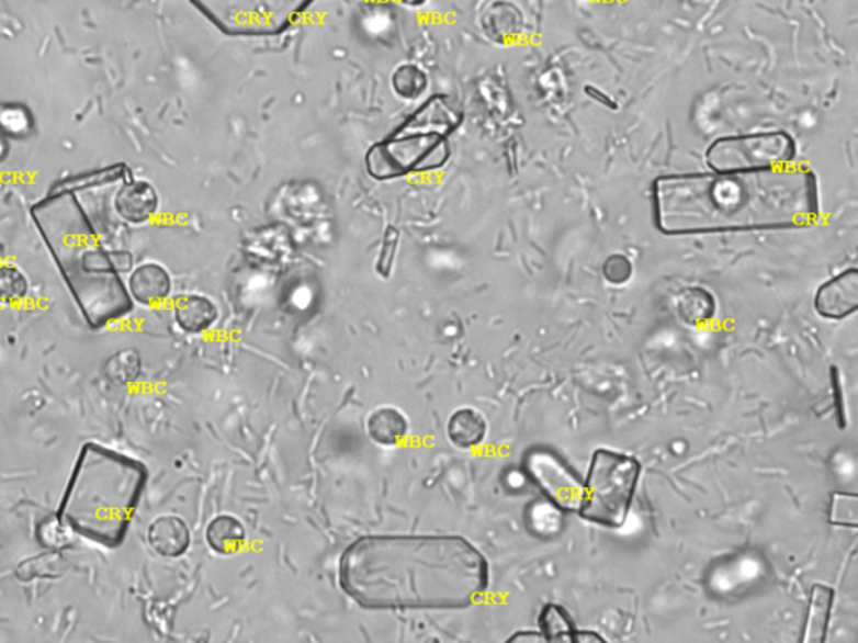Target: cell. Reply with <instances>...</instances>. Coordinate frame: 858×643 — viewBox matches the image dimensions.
Segmentation results:
<instances>
[{"label":"cell","mask_w":858,"mask_h":643,"mask_svg":"<svg viewBox=\"0 0 858 643\" xmlns=\"http://www.w3.org/2000/svg\"><path fill=\"white\" fill-rule=\"evenodd\" d=\"M339 585L368 610H460L486 594L489 566L458 534H371L342 553Z\"/></svg>","instance_id":"cell-1"},{"label":"cell","mask_w":858,"mask_h":643,"mask_svg":"<svg viewBox=\"0 0 858 643\" xmlns=\"http://www.w3.org/2000/svg\"><path fill=\"white\" fill-rule=\"evenodd\" d=\"M654 219L661 234L793 230L820 215L819 181L805 167L756 173H688L657 178Z\"/></svg>","instance_id":"cell-2"},{"label":"cell","mask_w":858,"mask_h":643,"mask_svg":"<svg viewBox=\"0 0 858 643\" xmlns=\"http://www.w3.org/2000/svg\"><path fill=\"white\" fill-rule=\"evenodd\" d=\"M463 111L447 94H434L396 132L365 155V171L387 181L443 168L451 156L450 138L462 126Z\"/></svg>","instance_id":"cell-3"},{"label":"cell","mask_w":858,"mask_h":643,"mask_svg":"<svg viewBox=\"0 0 858 643\" xmlns=\"http://www.w3.org/2000/svg\"><path fill=\"white\" fill-rule=\"evenodd\" d=\"M641 474V463L634 456L612 449H597L584 483V498L578 509L582 520L612 530L624 527Z\"/></svg>","instance_id":"cell-4"},{"label":"cell","mask_w":858,"mask_h":643,"mask_svg":"<svg viewBox=\"0 0 858 643\" xmlns=\"http://www.w3.org/2000/svg\"><path fill=\"white\" fill-rule=\"evenodd\" d=\"M797 156L793 138L784 132L726 136L711 143L707 165L714 173H756L788 167Z\"/></svg>","instance_id":"cell-5"},{"label":"cell","mask_w":858,"mask_h":643,"mask_svg":"<svg viewBox=\"0 0 858 643\" xmlns=\"http://www.w3.org/2000/svg\"><path fill=\"white\" fill-rule=\"evenodd\" d=\"M314 0H192L218 29L230 34H269L291 25Z\"/></svg>","instance_id":"cell-6"},{"label":"cell","mask_w":858,"mask_h":643,"mask_svg":"<svg viewBox=\"0 0 858 643\" xmlns=\"http://www.w3.org/2000/svg\"><path fill=\"white\" fill-rule=\"evenodd\" d=\"M526 471L555 508L578 512L584 498V483L578 474L557 454L546 449H533L527 454Z\"/></svg>","instance_id":"cell-7"},{"label":"cell","mask_w":858,"mask_h":643,"mask_svg":"<svg viewBox=\"0 0 858 643\" xmlns=\"http://www.w3.org/2000/svg\"><path fill=\"white\" fill-rule=\"evenodd\" d=\"M813 307L826 320H844L858 308V270L848 269L819 286Z\"/></svg>","instance_id":"cell-8"},{"label":"cell","mask_w":858,"mask_h":643,"mask_svg":"<svg viewBox=\"0 0 858 643\" xmlns=\"http://www.w3.org/2000/svg\"><path fill=\"white\" fill-rule=\"evenodd\" d=\"M113 208L123 222L139 227L157 216L160 195L149 181L129 178L117 188Z\"/></svg>","instance_id":"cell-9"},{"label":"cell","mask_w":858,"mask_h":643,"mask_svg":"<svg viewBox=\"0 0 858 643\" xmlns=\"http://www.w3.org/2000/svg\"><path fill=\"white\" fill-rule=\"evenodd\" d=\"M173 282L163 266L145 262L129 272L126 291L132 301L143 307H160L170 298Z\"/></svg>","instance_id":"cell-10"},{"label":"cell","mask_w":858,"mask_h":643,"mask_svg":"<svg viewBox=\"0 0 858 643\" xmlns=\"http://www.w3.org/2000/svg\"><path fill=\"white\" fill-rule=\"evenodd\" d=\"M479 27L486 40L498 46L517 43L526 31V18L522 9L510 0H494L486 5L479 18Z\"/></svg>","instance_id":"cell-11"},{"label":"cell","mask_w":858,"mask_h":643,"mask_svg":"<svg viewBox=\"0 0 858 643\" xmlns=\"http://www.w3.org/2000/svg\"><path fill=\"white\" fill-rule=\"evenodd\" d=\"M148 543L158 555L165 559H178L185 555L192 543L189 527L174 515H163L153 521L148 528Z\"/></svg>","instance_id":"cell-12"},{"label":"cell","mask_w":858,"mask_h":643,"mask_svg":"<svg viewBox=\"0 0 858 643\" xmlns=\"http://www.w3.org/2000/svg\"><path fill=\"white\" fill-rule=\"evenodd\" d=\"M177 326L190 336H199L212 329L217 322L218 308L208 297L203 295H181L173 305Z\"/></svg>","instance_id":"cell-13"},{"label":"cell","mask_w":858,"mask_h":643,"mask_svg":"<svg viewBox=\"0 0 858 643\" xmlns=\"http://www.w3.org/2000/svg\"><path fill=\"white\" fill-rule=\"evenodd\" d=\"M835 590L828 585H813L810 591L809 610L803 623V643H823L828 635L832 610H834Z\"/></svg>","instance_id":"cell-14"},{"label":"cell","mask_w":858,"mask_h":643,"mask_svg":"<svg viewBox=\"0 0 858 643\" xmlns=\"http://www.w3.org/2000/svg\"><path fill=\"white\" fill-rule=\"evenodd\" d=\"M129 178H133L132 170L126 165H111V167L100 168L97 171L65 177L53 184L49 195H76L79 191L94 190V188H103L106 184H121Z\"/></svg>","instance_id":"cell-15"},{"label":"cell","mask_w":858,"mask_h":643,"mask_svg":"<svg viewBox=\"0 0 858 643\" xmlns=\"http://www.w3.org/2000/svg\"><path fill=\"white\" fill-rule=\"evenodd\" d=\"M409 422L402 410L380 407L368 419V435L384 448L402 444L408 438Z\"/></svg>","instance_id":"cell-16"},{"label":"cell","mask_w":858,"mask_h":643,"mask_svg":"<svg viewBox=\"0 0 858 643\" xmlns=\"http://www.w3.org/2000/svg\"><path fill=\"white\" fill-rule=\"evenodd\" d=\"M485 417L478 410L462 407L451 414L447 426V435L450 441L460 449H473L482 444L486 438Z\"/></svg>","instance_id":"cell-17"},{"label":"cell","mask_w":858,"mask_h":643,"mask_svg":"<svg viewBox=\"0 0 858 643\" xmlns=\"http://www.w3.org/2000/svg\"><path fill=\"white\" fill-rule=\"evenodd\" d=\"M676 308L686 326H707L716 314V298L704 286H688L679 292Z\"/></svg>","instance_id":"cell-18"},{"label":"cell","mask_w":858,"mask_h":643,"mask_svg":"<svg viewBox=\"0 0 858 643\" xmlns=\"http://www.w3.org/2000/svg\"><path fill=\"white\" fill-rule=\"evenodd\" d=\"M247 541L244 524L230 515L213 518L206 528V543L218 555H234L244 549Z\"/></svg>","instance_id":"cell-19"},{"label":"cell","mask_w":858,"mask_h":643,"mask_svg":"<svg viewBox=\"0 0 858 643\" xmlns=\"http://www.w3.org/2000/svg\"><path fill=\"white\" fill-rule=\"evenodd\" d=\"M539 630L545 642L574 643L577 627L562 605L546 603L539 616Z\"/></svg>","instance_id":"cell-20"},{"label":"cell","mask_w":858,"mask_h":643,"mask_svg":"<svg viewBox=\"0 0 858 643\" xmlns=\"http://www.w3.org/2000/svg\"><path fill=\"white\" fill-rule=\"evenodd\" d=\"M31 292V282L24 270L14 262H0V307L21 305Z\"/></svg>","instance_id":"cell-21"},{"label":"cell","mask_w":858,"mask_h":643,"mask_svg":"<svg viewBox=\"0 0 858 643\" xmlns=\"http://www.w3.org/2000/svg\"><path fill=\"white\" fill-rule=\"evenodd\" d=\"M142 374V358L135 349L117 350L104 364V377L116 385L133 384Z\"/></svg>","instance_id":"cell-22"},{"label":"cell","mask_w":858,"mask_h":643,"mask_svg":"<svg viewBox=\"0 0 858 643\" xmlns=\"http://www.w3.org/2000/svg\"><path fill=\"white\" fill-rule=\"evenodd\" d=\"M391 88L402 100H419L428 89V76L416 64H403L391 76Z\"/></svg>","instance_id":"cell-23"},{"label":"cell","mask_w":858,"mask_h":643,"mask_svg":"<svg viewBox=\"0 0 858 643\" xmlns=\"http://www.w3.org/2000/svg\"><path fill=\"white\" fill-rule=\"evenodd\" d=\"M828 521L834 527H858V496L855 493L837 492L831 496Z\"/></svg>","instance_id":"cell-24"},{"label":"cell","mask_w":858,"mask_h":643,"mask_svg":"<svg viewBox=\"0 0 858 643\" xmlns=\"http://www.w3.org/2000/svg\"><path fill=\"white\" fill-rule=\"evenodd\" d=\"M34 120L31 111L18 104L0 108V133L11 138H25L33 132Z\"/></svg>","instance_id":"cell-25"},{"label":"cell","mask_w":858,"mask_h":643,"mask_svg":"<svg viewBox=\"0 0 858 643\" xmlns=\"http://www.w3.org/2000/svg\"><path fill=\"white\" fill-rule=\"evenodd\" d=\"M632 272L634 269H632L631 260L621 253L610 255L602 266L603 279L612 285H624L631 280Z\"/></svg>","instance_id":"cell-26"},{"label":"cell","mask_w":858,"mask_h":643,"mask_svg":"<svg viewBox=\"0 0 858 643\" xmlns=\"http://www.w3.org/2000/svg\"><path fill=\"white\" fill-rule=\"evenodd\" d=\"M72 538L75 537L69 531L68 524L63 523V521H46L43 528H41L39 540H43V543L49 546V549H65V546L71 544Z\"/></svg>","instance_id":"cell-27"},{"label":"cell","mask_w":858,"mask_h":643,"mask_svg":"<svg viewBox=\"0 0 858 643\" xmlns=\"http://www.w3.org/2000/svg\"><path fill=\"white\" fill-rule=\"evenodd\" d=\"M397 240H399V232L394 227L387 228L386 234H384L383 247H381L380 260L376 263V270L381 277L391 275L394 255H396L397 250Z\"/></svg>","instance_id":"cell-28"},{"label":"cell","mask_w":858,"mask_h":643,"mask_svg":"<svg viewBox=\"0 0 858 643\" xmlns=\"http://www.w3.org/2000/svg\"><path fill=\"white\" fill-rule=\"evenodd\" d=\"M831 384H832V396H834L835 399V410H837L838 428L844 429L845 426H847V421H845V406H844V393H842V379H840V374H838L837 368L831 369Z\"/></svg>","instance_id":"cell-29"},{"label":"cell","mask_w":858,"mask_h":643,"mask_svg":"<svg viewBox=\"0 0 858 643\" xmlns=\"http://www.w3.org/2000/svg\"><path fill=\"white\" fill-rule=\"evenodd\" d=\"M111 263H113L114 272L129 273L135 267H133V255L125 250L111 251Z\"/></svg>","instance_id":"cell-30"},{"label":"cell","mask_w":858,"mask_h":643,"mask_svg":"<svg viewBox=\"0 0 858 643\" xmlns=\"http://www.w3.org/2000/svg\"><path fill=\"white\" fill-rule=\"evenodd\" d=\"M508 642L542 643L545 642L540 630H523V632L513 633Z\"/></svg>","instance_id":"cell-31"},{"label":"cell","mask_w":858,"mask_h":643,"mask_svg":"<svg viewBox=\"0 0 858 643\" xmlns=\"http://www.w3.org/2000/svg\"><path fill=\"white\" fill-rule=\"evenodd\" d=\"M575 642L580 643H606V639L594 630H578L575 632Z\"/></svg>","instance_id":"cell-32"},{"label":"cell","mask_w":858,"mask_h":643,"mask_svg":"<svg viewBox=\"0 0 858 643\" xmlns=\"http://www.w3.org/2000/svg\"><path fill=\"white\" fill-rule=\"evenodd\" d=\"M9 151H11V148H9L8 139H5L4 136H0V163H4V159L8 158Z\"/></svg>","instance_id":"cell-33"},{"label":"cell","mask_w":858,"mask_h":643,"mask_svg":"<svg viewBox=\"0 0 858 643\" xmlns=\"http://www.w3.org/2000/svg\"><path fill=\"white\" fill-rule=\"evenodd\" d=\"M399 4L406 5V8H422L428 4V0H397Z\"/></svg>","instance_id":"cell-34"},{"label":"cell","mask_w":858,"mask_h":643,"mask_svg":"<svg viewBox=\"0 0 858 643\" xmlns=\"http://www.w3.org/2000/svg\"><path fill=\"white\" fill-rule=\"evenodd\" d=\"M2 260H5V245L4 241H2V238H0V262Z\"/></svg>","instance_id":"cell-35"}]
</instances>
